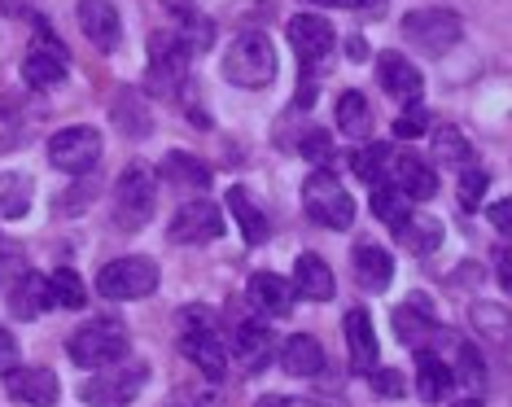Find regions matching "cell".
<instances>
[{
  "label": "cell",
  "mask_w": 512,
  "mask_h": 407,
  "mask_svg": "<svg viewBox=\"0 0 512 407\" xmlns=\"http://www.w3.org/2000/svg\"><path fill=\"white\" fill-rule=\"evenodd\" d=\"M394 232H399V246H407L412 254H434L442 246V224L434 215H421V211H412Z\"/></svg>",
  "instance_id": "cell-30"
},
{
  "label": "cell",
  "mask_w": 512,
  "mask_h": 407,
  "mask_svg": "<svg viewBox=\"0 0 512 407\" xmlns=\"http://www.w3.org/2000/svg\"><path fill=\"white\" fill-rule=\"evenodd\" d=\"M386 162H390V149L386 145H364V149H351V171L368 184H381L386 176Z\"/></svg>",
  "instance_id": "cell-39"
},
{
  "label": "cell",
  "mask_w": 512,
  "mask_h": 407,
  "mask_svg": "<svg viewBox=\"0 0 512 407\" xmlns=\"http://www.w3.org/2000/svg\"><path fill=\"white\" fill-rule=\"evenodd\" d=\"M495 276H499V285H504L508 294H512V250H508V246L495 254Z\"/></svg>",
  "instance_id": "cell-47"
},
{
  "label": "cell",
  "mask_w": 512,
  "mask_h": 407,
  "mask_svg": "<svg viewBox=\"0 0 512 407\" xmlns=\"http://www.w3.org/2000/svg\"><path fill=\"white\" fill-rule=\"evenodd\" d=\"M127 351H132V342H127V329L119 320H88L66 342V355L75 368H110L127 359Z\"/></svg>",
  "instance_id": "cell-2"
},
{
  "label": "cell",
  "mask_w": 512,
  "mask_h": 407,
  "mask_svg": "<svg viewBox=\"0 0 512 407\" xmlns=\"http://www.w3.org/2000/svg\"><path fill=\"white\" fill-rule=\"evenodd\" d=\"M101 158V132L97 127H62L49 141V162L66 176H84Z\"/></svg>",
  "instance_id": "cell-9"
},
{
  "label": "cell",
  "mask_w": 512,
  "mask_h": 407,
  "mask_svg": "<svg viewBox=\"0 0 512 407\" xmlns=\"http://www.w3.org/2000/svg\"><path fill=\"white\" fill-rule=\"evenodd\" d=\"M79 31H84L101 53H114L123 40V18L110 0H79Z\"/></svg>",
  "instance_id": "cell-15"
},
{
  "label": "cell",
  "mask_w": 512,
  "mask_h": 407,
  "mask_svg": "<svg viewBox=\"0 0 512 407\" xmlns=\"http://www.w3.org/2000/svg\"><path fill=\"white\" fill-rule=\"evenodd\" d=\"M254 407H324V403H316V399H289V394H263Z\"/></svg>",
  "instance_id": "cell-46"
},
{
  "label": "cell",
  "mask_w": 512,
  "mask_h": 407,
  "mask_svg": "<svg viewBox=\"0 0 512 407\" xmlns=\"http://www.w3.org/2000/svg\"><path fill=\"white\" fill-rule=\"evenodd\" d=\"M294 294L311 298V302H329L337 294V281H333V267L320 259V254H302L294 263Z\"/></svg>",
  "instance_id": "cell-23"
},
{
  "label": "cell",
  "mask_w": 512,
  "mask_h": 407,
  "mask_svg": "<svg viewBox=\"0 0 512 407\" xmlns=\"http://www.w3.org/2000/svg\"><path fill=\"white\" fill-rule=\"evenodd\" d=\"M460 31H464V22H460V14H451V9H412V14L403 18L407 44H416L425 57L451 53L460 44Z\"/></svg>",
  "instance_id": "cell-8"
},
{
  "label": "cell",
  "mask_w": 512,
  "mask_h": 407,
  "mask_svg": "<svg viewBox=\"0 0 512 407\" xmlns=\"http://www.w3.org/2000/svg\"><path fill=\"white\" fill-rule=\"evenodd\" d=\"M372 211H377L381 224L399 228L403 219L412 215V197H407L394 180H386V184H372Z\"/></svg>",
  "instance_id": "cell-34"
},
{
  "label": "cell",
  "mask_w": 512,
  "mask_h": 407,
  "mask_svg": "<svg viewBox=\"0 0 512 407\" xmlns=\"http://www.w3.org/2000/svg\"><path fill=\"white\" fill-rule=\"evenodd\" d=\"M456 407H482V399H477V394H473V399H460Z\"/></svg>",
  "instance_id": "cell-49"
},
{
  "label": "cell",
  "mask_w": 512,
  "mask_h": 407,
  "mask_svg": "<svg viewBox=\"0 0 512 407\" xmlns=\"http://www.w3.org/2000/svg\"><path fill=\"white\" fill-rule=\"evenodd\" d=\"M342 337H346V364H351V372H368L377 368V329H372V316L364 307H351L342 320Z\"/></svg>",
  "instance_id": "cell-13"
},
{
  "label": "cell",
  "mask_w": 512,
  "mask_h": 407,
  "mask_svg": "<svg viewBox=\"0 0 512 407\" xmlns=\"http://www.w3.org/2000/svg\"><path fill=\"white\" fill-rule=\"evenodd\" d=\"M31 197H36V184L22 171H5L0 176V215L5 219H22L31 211Z\"/></svg>",
  "instance_id": "cell-33"
},
{
  "label": "cell",
  "mask_w": 512,
  "mask_h": 407,
  "mask_svg": "<svg viewBox=\"0 0 512 407\" xmlns=\"http://www.w3.org/2000/svg\"><path fill=\"white\" fill-rule=\"evenodd\" d=\"M66 66H71L66 62V49L49 36L36 40L27 49V57H22V75H27L31 88H57L66 79Z\"/></svg>",
  "instance_id": "cell-16"
},
{
  "label": "cell",
  "mask_w": 512,
  "mask_h": 407,
  "mask_svg": "<svg viewBox=\"0 0 512 407\" xmlns=\"http://www.w3.org/2000/svg\"><path fill=\"white\" fill-rule=\"evenodd\" d=\"M394 333H399V342L416 346V351H421V346H429V337L438 333L434 302H429L425 294H412L399 311H394Z\"/></svg>",
  "instance_id": "cell-18"
},
{
  "label": "cell",
  "mask_w": 512,
  "mask_h": 407,
  "mask_svg": "<svg viewBox=\"0 0 512 407\" xmlns=\"http://www.w3.org/2000/svg\"><path fill=\"white\" fill-rule=\"evenodd\" d=\"M442 337V346H447V368H451V377H456V386H469V390H482L486 386V359L482 351H477L473 342H464V337L456 333H438Z\"/></svg>",
  "instance_id": "cell-21"
},
{
  "label": "cell",
  "mask_w": 512,
  "mask_h": 407,
  "mask_svg": "<svg viewBox=\"0 0 512 407\" xmlns=\"http://www.w3.org/2000/svg\"><path fill=\"white\" fill-rule=\"evenodd\" d=\"M272 351H276V337L263 320L237 324V355H241V364H246V372H259L267 359H272Z\"/></svg>",
  "instance_id": "cell-26"
},
{
  "label": "cell",
  "mask_w": 512,
  "mask_h": 407,
  "mask_svg": "<svg viewBox=\"0 0 512 407\" xmlns=\"http://www.w3.org/2000/svg\"><path fill=\"white\" fill-rule=\"evenodd\" d=\"M451 390H456V377H451L447 359L421 346L416 351V394H421V403H442Z\"/></svg>",
  "instance_id": "cell-22"
},
{
  "label": "cell",
  "mask_w": 512,
  "mask_h": 407,
  "mask_svg": "<svg viewBox=\"0 0 512 407\" xmlns=\"http://www.w3.org/2000/svg\"><path fill=\"white\" fill-rule=\"evenodd\" d=\"M49 289H53V307H62V311H79L88 302V289H84V281H79L71 267L53 272L49 276Z\"/></svg>",
  "instance_id": "cell-38"
},
{
  "label": "cell",
  "mask_w": 512,
  "mask_h": 407,
  "mask_svg": "<svg viewBox=\"0 0 512 407\" xmlns=\"http://www.w3.org/2000/svg\"><path fill=\"white\" fill-rule=\"evenodd\" d=\"M473 324H477V333L491 337L495 346L512 342V311H504V307H491V302H477V307H473Z\"/></svg>",
  "instance_id": "cell-37"
},
{
  "label": "cell",
  "mask_w": 512,
  "mask_h": 407,
  "mask_svg": "<svg viewBox=\"0 0 512 407\" xmlns=\"http://www.w3.org/2000/svg\"><path fill=\"white\" fill-rule=\"evenodd\" d=\"M425 127H429L425 106H421V101H407V110L394 119V136H399V141H412V136H421Z\"/></svg>",
  "instance_id": "cell-40"
},
{
  "label": "cell",
  "mask_w": 512,
  "mask_h": 407,
  "mask_svg": "<svg viewBox=\"0 0 512 407\" xmlns=\"http://www.w3.org/2000/svg\"><path fill=\"white\" fill-rule=\"evenodd\" d=\"M434 162H442V167H469L473 145L464 141V132H456V127H438L434 132Z\"/></svg>",
  "instance_id": "cell-36"
},
{
  "label": "cell",
  "mask_w": 512,
  "mask_h": 407,
  "mask_svg": "<svg viewBox=\"0 0 512 407\" xmlns=\"http://www.w3.org/2000/svg\"><path fill=\"white\" fill-rule=\"evenodd\" d=\"M316 5H329V9H359V0H316Z\"/></svg>",
  "instance_id": "cell-48"
},
{
  "label": "cell",
  "mask_w": 512,
  "mask_h": 407,
  "mask_svg": "<svg viewBox=\"0 0 512 407\" xmlns=\"http://www.w3.org/2000/svg\"><path fill=\"white\" fill-rule=\"evenodd\" d=\"M486 184H491V176H486L482 167H464V176H460V202L469 206V211H477V202H482V193H486Z\"/></svg>",
  "instance_id": "cell-41"
},
{
  "label": "cell",
  "mask_w": 512,
  "mask_h": 407,
  "mask_svg": "<svg viewBox=\"0 0 512 407\" xmlns=\"http://www.w3.org/2000/svg\"><path fill=\"white\" fill-rule=\"evenodd\" d=\"M162 171H167L171 184H184V189H197V193L211 189V167L197 162L193 154H167L162 158Z\"/></svg>",
  "instance_id": "cell-35"
},
{
  "label": "cell",
  "mask_w": 512,
  "mask_h": 407,
  "mask_svg": "<svg viewBox=\"0 0 512 407\" xmlns=\"http://www.w3.org/2000/svg\"><path fill=\"white\" fill-rule=\"evenodd\" d=\"M158 289V263L145 259V254H127V259H114L97 272V294L110 302H136L149 298Z\"/></svg>",
  "instance_id": "cell-7"
},
{
  "label": "cell",
  "mask_w": 512,
  "mask_h": 407,
  "mask_svg": "<svg viewBox=\"0 0 512 407\" xmlns=\"http://www.w3.org/2000/svg\"><path fill=\"white\" fill-rule=\"evenodd\" d=\"M167 9L176 14L180 22V36L193 44V49H211V40H215V27H211V18H202V9L193 5V0H167Z\"/></svg>",
  "instance_id": "cell-32"
},
{
  "label": "cell",
  "mask_w": 512,
  "mask_h": 407,
  "mask_svg": "<svg viewBox=\"0 0 512 407\" xmlns=\"http://www.w3.org/2000/svg\"><path fill=\"white\" fill-rule=\"evenodd\" d=\"M114 127H119L127 141H141V136L154 132V119H149V110H145V101L136 88L119 92V101H114Z\"/></svg>",
  "instance_id": "cell-29"
},
{
  "label": "cell",
  "mask_w": 512,
  "mask_h": 407,
  "mask_svg": "<svg viewBox=\"0 0 512 407\" xmlns=\"http://www.w3.org/2000/svg\"><path fill=\"white\" fill-rule=\"evenodd\" d=\"M337 127H342L351 141H368L372 132V106L364 92H342L337 97Z\"/></svg>",
  "instance_id": "cell-31"
},
{
  "label": "cell",
  "mask_w": 512,
  "mask_h": 407,
  "mask_svg": "<svg viewBox=\"0 0 512 407\" xmlns=\"http://www.w3.org/2000/svg\"><path fill=\"white\" fill-rule=\"evenodd\" d=\"M368 377H372V390H377L381 394V399H403V372L399 368H372L368 372Z\"/></svg>",
  "instance_id": "cell-42"
},
{
  "label": "cell",
  "mask_w": 512,
  "mask_h": 407,
  "mask_svg": "<svg viewBox=\"0 0 512 407\" xmlns=\"http://www.w3.org/2000/svg\"><path fill=\"white\" fill-rule=\"evenodd\" d=\"M281 368L289 372V377H316V372L324 368V346H320L311 333L285 337V346H281Z\"/></svg>",
  "instance_id": "cell-25"
},
{
  "label": "cell",
  "mask_w": 512,
  "mask_h": 407,
  "mask_svg": "<svg viewBox=\"0 0 512 407\" xmlns=\"http://www.w3.org/2000/svg\"><path fill=\"white\" fill-rule=\"evenodd\" d=\"M302 206H307V215L316 219V224L333 228V232H346L355 224V197L329 167H316L307 176V184H302Z\"/></svg>",
  "instance_id": "cell-1"
},
{
  "label": "cell",
  "mask_w": 512,
  "mask_h": 407,
  "mask_svg": "<svg viewBox=\"0 0 512 407\" xmlns=\"http://www.w3.org/2000/svg\"><path fill=\"white\" fill-rule=\"evenodd\" d=\"M381 5V0H359V9H377Z\"/></svg>",
  "instance_id": "cell-50"
},
{
  "label": "cell",
  "mask_w": 512,
  "mask_h": 407,
  "mask_svg": "<svg viewBox=\"0 0 512 407\" xmlns=\"http://www.w3.org/2000/svg\"><path fill=\"white\" fill-rule=\"evenodd\" d=\"M224 75L237 88H267L276 79V49L259 31H246L228 44L224 53Z\"/></svg>",
  "instance_id": "cell-5"
},
{
  "label": "cell",
  "mask_w": 512,
  "mask_h": 407,
  "mask_svg": "<svg viewBox=\"0 0 512 407\" xmlns=\"http://www.w3.org/2000/svg\"><path fill=\"white\" fill-rule=\"evenodd\" d=\"M215 237H224V211L215 202H206V197L184 202L176 219H171V241H180V246H206Z\"/></svg>",
  "instance_id": "cell-11"
},
{
  "label": "cell",
  "mask_w": 512,
  "mask_h": 407,
  "mask_svg": "<svg viewBox=\"0 0 512 407\" xmlns=\"http://www.w3.org/2000/svg\"><path fill=\"white\" fill-rule=\"evenodd\" d=\"M145 381H149L145 359H119V364L101 368L97 377H88L84 386H79V399L88 407H127L141 399Z\"/></svg>",
  "instance_id": "cell-3"
},
{
  "label": "cell",
  "mask_w": 512,
  "mask_h": 407,
  "mask_svg": "<svg viewBox=\"0 0 512 407\" xmlns=\"http://www.w3.org/2000/svg\"><path fill=\"white\" fill-rule=\"evenodd\" d=\"M386 180H394L399 189L412 197V202H429V197L438 193V176H434V162H425L421 154H412V149H403V154H390L386 162Z\"/></svg>",
  "instance_id": "cell-14"
},
{
  "label": "cell",
  "mask_w": 512,
  "mask_h": 407,
  "mask_svg": "<svg viewBox=\"0 0 512 407\" xmlns=\"http://www.w3.org/2000/svg\"><path fill=\"white\" fill-rule=\"evenodd\" d=\"M228 206H232V215H237L246 246H263V241L272 237V224H267V215L259 211V202H254V197L241 189V184H232V189H228Z\"/></svg>",
  "instance_id": "cell-27"
},
{
  "label": "cell",
  "mask_w": 512,
  "mask_h": 407,
  "mask_svg": "<svg viewBox=\"0 0 512 407\" xmlns=\"http://www.w3.org/2000/svg\"><path fill=\"white\" fill-rule=\"evenodd\" d=\"M289 49H294L302 75H311V66H320L333 53V27L320 14H294L289 18Z\"/></svg>",
  "instance_id": "cell-10"
},
{
  "label": "cell",
  "mask_w": 512,
  "mask_h": 407,
  "mask_svg": "<svg viewBox=\"0 0 512 407\" xmlns=\"http://www.w3.org/2000/svg\"><path fill=\"white\" fill-rule=\"evenodd\" d=\"M486 215H491V224H495L499 232H504V237H512V197H504V202H495Z\"/></svg>",
  "instance_id": "cell-45"
},
{
  "label": "cell",
  "mask_w": 512,
  "mask_h": 407,
  "mask_svg": "<svg viewBox=\"0 0 512 407\" xmlns=\"http://www.w3.org/2000/svg\"><path fill=\"white\" fill-rule=\"evenodd\" d=\"M154 206H158V180L145 162H132L123 167V176L114 180V224L123 232H136L154 219Z\"/></svg>",
  "instance_id": "cell-4"
},
{
  "label": "cell",
  "mask_w": 512,
  "mask_h": 407,
  "mask_svg": "<svg viewBox=\"0 0 512 407\" xmlns=\"http://www.w3.org/2000/svg\"><path fill=\"white\" fill-rule=\"evenodd\" d=\"M355 276L368 294H386L394 281V254L386 246H359L355 250Z\"/></svg>",
  "instance_id": "cell-24"
},
{
  "label": "cell",
  "mask_w": 512,
  "mask_h": 407,
  "mask_svg": "<svg viewBox=\"0 0 512 407\" xmlns=\"http://www.w3.org/2000/svg\"><path fill=\"white\" fill-rule=\"evenodd\" d=\"M250 302L263 316H289V307H294V285L281 281L276 272H259L250 281Z\"/></svg>",
  "instance_id": "cell-28"
},
{
  "label": "cell",
  "mask_w": 512,
  "mask_h": 407,
  "mask_svg": "<svg viewBox=\"0 0 512 407\" xmlns=\"http://www.w3.org/2000/svg\"><path fill=\"white\" fill-rule=\"evenodd\" d=\"M14 368H18V337L9 329H0V377L14 372Z\"/></svg>",
  "instance_id": "cell-44"
},
{
  "label": "cell",
  "mask_w": 512,
  "mask_h": 407,
  "mask_svg": "<svg viewBox=\"0 0 512 407\" xmlns=\"http://www.w3.org/2000/svg\"><path fill=\"white\" fill-rule=\"evenodd\" d=\"M180 346H184V355H189V364L202 372L206 381H224L228 351H224V342H219L215 324H193V329H180Z\"/></svg>",
  "instance_id": "cell-12"
},
{
  "label": "cell",
  "mask_w": 512,
  "mask_h": 407,
  "mask_svg": "<svg viewBox=\"0 0 512 407\" xmlns=\"http://www.w3.org/2000/svg\"><path fill=\"white\" fill-rule=\"evenodd\" d=\"M5 386L27 407H53L62 399V386H57V377L49 368H14V372H5Z\"/></svg>",
  "instance_id": "cell-17"
},
{
  "label": "cell",
  "mask_w": 512,
  "mask_h": 407,
  "mask_svg": "<svg viewBox=\"0 0 512 407\" xmlns=\"http://www.w3.org/2000/svg\"><path fill=\"white\" fill-rule=\"evenodd\" d=\"M377 79H381V88H386L390 97L403 101V106H407V101H421L425 97V79H421V71H416L403 53H386V57H381V62H377Z\"/></svg>",
  "instance_id": "cell-20"
},
{
  "label": "cell",
  "mask_w": 512,
  "mask_h": 407,
  "mask_svg": "<svg viewBox=\"0 0 512 407\" xmlns=\"http://www.w3.org/2000/svg\"><path fill=\"white\" fill-rule=\"evenodd\" d=\"M193 62V44L180 31H154L149 36V92L176 97Z\"/></svg>",
  "instance_id": "cell-6"
},
{
  "label": "cell",
  "mask_w": 512,
  "mask_h": 407,
  "mask_svg": "<svg viewBox=\"0 0 512 407\" xmlns=\"http://www.w3.org/2000/svg\"><path fill=\"white\" fill-rule=\"evenodd\" d=\"M302 158H307V162H320V167L333 158V141H329V132H324V127H316V132L302 136Z\"/></svg>",
  "instance_id": "cell-43"
},
{
  "label": "cell",
  "mask_w": 512,
  "mask_h": 407,
  "mask_svg": "<svg viewBox=\"0 0 512 407\" xmlns=\"http://www.w3.org/2000/svg\"><path fill=\"white\" fill-rule=\"evenodd\" d=\"M49 307H53L49 276H40V272H22L18 281H9V311H14L18 320H40Z\"/></svg>",
  "instance_id": "cell-19"
}]
</instances>
